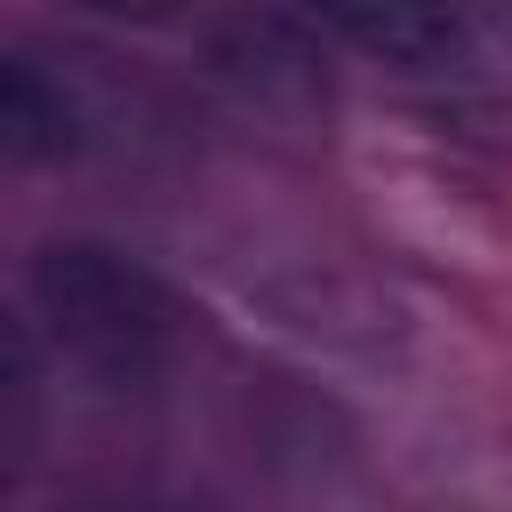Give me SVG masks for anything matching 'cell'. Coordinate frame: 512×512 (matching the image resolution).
<instances>
[{"label":"cell","mask_w":512,"mask_h":512,"mask_svg":"<svg viewBox=\"0 0 512 512\" xmlns=\"http://www.w3.org/2000/svg\"><path fill=\"white\" fill-rule=\"evenodd\" d=\"M32 320L56 344V360L104 392H136L176 360L184 336V304L168 296V280L152 264H136L112 240H48L32 248L24 272Z\"/></svg>","instance_id":"cell-1"},{"label":"cell","mask_w":512,"mask_h":512,"mask_svg":"<svg viewBox=\"0 0 512 512\" xmlns=\"http://www.w3.org/2000/svg\"><path fill=\"white\" fill-rule=\"evenodd\" d=\"M0 144L16 160H64L80 144L72 88L48 64H32V56H0Z\"/></svg>","instance_id":"cell-2"},{"label":"cell","mask_w":512,"mask_h":512,"mask_svg":"<svg viewBox=\"0 0 512 512\" xmlns=\"http://www.w3.org/2000/svg\"><path fill=\"white\" fill-rule=\"evenodd\" d=\"M328 32L360 40L368 56L384 64H448L464 48V16H432V8H352V16H328Z\"/></svg>","instance_id":"cell-3"}]
</instances>
